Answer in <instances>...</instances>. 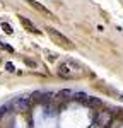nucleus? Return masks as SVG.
Wrapping results in <instances>:
<instances>
[{
  "label": "nucleus",
  "mask_w": 123,
  "mask_h": 128,
  "mask_svg": "<svg viewBox=\"0 0 123 128\" xmlns=\"http://www.w3.org/2000/svg\"><path fill=\"white\" fill-rule=\"evenodd\" d=\"M46 32H48V36H50L51 40L55 41V43H58L60 46H63V48H68V50H74V43H72L67 36H63L60 31L53 29V28H46Z\"/></svg>",
  "instance_id": "1"
},
{
  "label": "nucleus",
  "mask_w": 123,
  "mask_h": 128,
  "mask_svg": "<svg viewBox=\"0 0 123 128\" xmlns=\"http://www.w3.org/2000/svg\"><path fill=\"white\" fill-rule=\"evenodd\" d=\"M14 109H17V111H28L31 106V98L28 96H20V98H16L12 101V104H10Z\"/></svg>",
  "instance_id": "2"
},
{
  "label": "nucleus",
  "mask_w": 123,
  "mask_h": 128,
  "mask_svg": "<svg viewBox=\"0 0 123 128\" xmlns=\"http://www.w3.org/2000/svg\"><path fill=\"white\" fill-rule=\"evenodd\" d=\"M58 75H60V77H65V79H74V77H77V74L72 70L68 62L62 63L60 67H58Z\"/></svg>",
  "instance_id": "3"
},
{
  "label": "nucleus",
  "mask_w": 123,
  "mask_h": 128,
  "mask_svg": "<svg viewBox=\"0 0 123 128\" xmlns=\"http://www.w3.org/2000/svg\"><path fill=\"white\" fill-rule=\"evenodd\" d=\"M19 20H20V24H22V26H24L28 31H31V32H38V34H40V29H38V28H36V26H34L29 19H26V17L19 16Z\"/></svg>",
  "instance_id": "4"
},
{
  "label": "nucleus",
  "mask_w": 123,
  "mask_h": 128,
  "mask_svg": "<svg viewBox=\"0 0 123 128\" xmlns=\"http://www.w3.org/2000/svg\"><path fill=\"white\" fill-rule=\"evenodd\" d=\"M29 4H31V5H32V7H34L36 10H40V12H43V14H44V16H50V17H51V12H50L48 9H46L44 5H41V4H38V2H34V0H31Z\"/></svg>",
  "instance_id": "5"
},
{
  "label": "nucleus",
  "mask_w": 123,
  "mask_h": 128,
  "mask_svg": "<svg viewBox=\"0 0 123 128\" xmlns=\"http://www.w3.org/2000/svg\"><path fill=\"white\" fill-rule=\"evenodd\" d=\"M68 96H72L70 90H60V92L56 94V98H58V99H67Z\"/></svg>",
  "instance_id": "6"
},
{
  "label": "nucleus",
  "mask_w": 123,
  "mask_h": 128,
  "mask_svg": "<svg viewBox=\"0 0 123 128\" xmlns=\"http://www.w3.org/2000/svg\"><path fill=\"white\" fill-rule=\"evenodd\" d=\"M0 28H2V29L5 31L7 34H12V32H14V29H12V26H10V24H7V22H4V24H2Z\"/></svg>",
  "instance_id": "7"
},
{
  "label": "nucleus",
  "mask_w": 123,
  "mask_h": 128,
  "mask_svg": "<svg viewBox=\"0 0 123 128\" xmlns=\"http://www.w3.org/2000/svg\"><path fill=\"white\" fill-rule=\"evenodd\" d=\"M5 68L9 70V72H14V70H16V68H14V65H12L10 62H9V63H5Z\"/></svg>",
  "instance_id": "8"
},
{
  "label": "nucleus",
  "mask_w": 123,
  "mask_h": 128,
  "mask_svg": "<svg viewBox=\"0 0 123 128\" xmlns=\"http://www.w3.org/2000/svg\"><path fill=\"white\" fill-rule=\"evenodd\" d=\"M7 108H10V106H2V108H0V116H4V114L7 113V111H5Z\"/></svg>",
  "instance_id": "9"
},
{
  "label": "nucleus",
  "mask_w": 123,
  "mask_h": 128,
  "mask_svg": "<svg viewBox=\"0 0 123 128\" xmlns=\"http://www.w3.org/2000/svg\"><path fill=\"white\" fill-rule=\"evenodd\" d=\"M4 50H5V51H10V53L14 51V48H12V46H9V44H4Z\"/></svg>",
  "instance_id": "10"
},
{
  "label": "nucleus",
  "mask_w": 123,
  "mask_h": 128,
  "mask_svg": "<svg viewBox=\"0 0 123 128\" xmlns=\"http://www.w3.org/2000/svg\"><path fill=\"white\" fill-rule=\"evenodd\" d=\"M24 62H26V63H28V65H29V67H36V63H34V62H32V60H24Z\"/></svg>",
  "instance_id": "11"
},
{
  "label": "nucleus",
  "mask_w": 123,
  "mask_h": 128,
  "mask_svg": "<svg viewBox=\"0 0 123 128\" xmlns=\"http://www.w3.org/2000/svg\"><path fill=\"white\" fill-rule=\"evenodd\" d=\"M0 50H4V43H0Z\"/></svg>",
  "instance_id": "12"
}]
</instances>
